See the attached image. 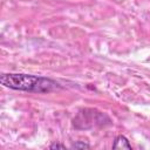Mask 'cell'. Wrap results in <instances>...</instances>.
Listing matches in <instances>:
<instances>
[{
  "label": "cell",
  "mask_w": 150,
  "mask_h": 150,
  "mask_svg": "<svg viewBox=\"0 0 150 150\" xmlns=\"http://www.w3.org/2000/svg\"><path fill=\"white\" fill-rule=\"evenodd\" d=\"M131 149V144L129 143L128 138L120 135L115 138L114 141V144H112V149Z\"/></svg>",
  "instance_id": "obj_3"
},
{
  "label": "cell",
  "mask_w": 150,
  "mask_h": 150,
  "mask_svg": "<svg viewBox=\"0 0 150 150\" xmlns=\"http://www.w3.org/2000/svg\"><path fill=\"white\" fill-rule=\"evenodd\" d=\"M66 145L64 144H60V143H52L49 145V149H64Z\"/></svg>",
  "instance_id": "obj_5"
},
{
  "label": "cell",
  "mask_w": 150,
  "mask_h": 150,
  "mask_svg": "<svg viewBox=\"0 0 150 150\" xmlns=\"http://www.w3.org/2000/svg\"><path fill=\"white\" fill-rule=\"evenodd\" d=\"M0 82L4 87H7L13 90L28 91V93H50L57 88L60 84L48 77L30 75V74H20V73H7L0 76Z\"/></svg>",
  "instance_id": "obj_1"
},
{
  "label": "cell",
  "mask_w": 150,
  "mask_h": 150,
  "mask_svg": "<svg viewBox=\"0 0 150 150\" xmlns=\"http://www.w3.org/2000/svg\"><path fill=\"white\" fill-rule=\"evenodd\" d=\"M71 148H74V149H89L90 145H89L88 143H86V142L79 141V142H75V143L71 145Z\"/></svg>",
  "instance_id": "obj_4"
},
{
  "label": "cell",
  "mask_w": 150,
  "mask_h": 150,
  "mask_svg": "<svg viewBox=\"0 0 150 150\" xmlns=\"http://www.w3.org/2000/svg\"><path fill=\"white\" fill-rule=\"evenodd\" d=\"M104 120H109L105 114L95 109H83L74 118V125L77 129H89L104 124Z\"/></svg>",
  "instance_id": "obj_2"
}]
</instances>
